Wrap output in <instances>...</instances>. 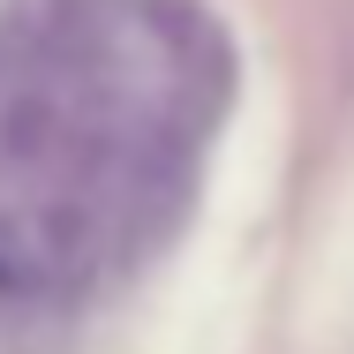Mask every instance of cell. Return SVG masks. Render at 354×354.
I'll use <instances>...</instances> for the list:
<instances>
[{"label":"cell","instance_id":"6da1fadb","mask_svg":"<svg viewBox=\"0 0 354 354\" xmlns=\"http://www.w3.org/2000/svg\"><path fill=\"white\" fill-rule=\"evenodd\" d=\"M83 264V226L68 204H0V301H46Z\"/></svg>","mask_w":354,"mask_h":354}]
</instances>
